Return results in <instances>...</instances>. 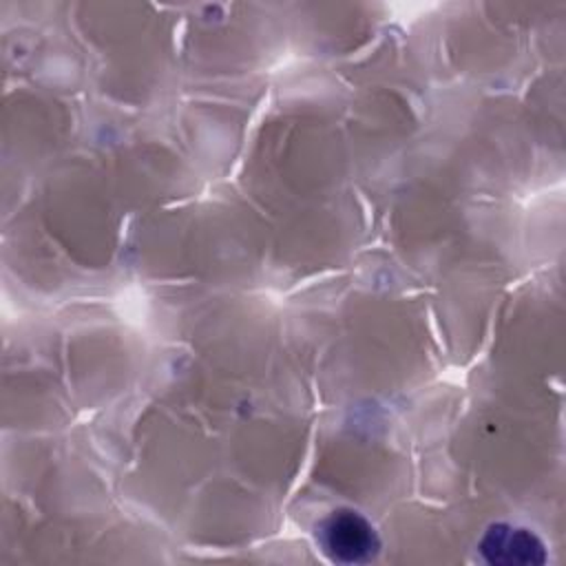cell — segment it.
I'll use <instances>...</instances> for the list:
<instances>
[{
    "mask_svg": "<svg viewBox=\"0 0 566 566\" xmlns=\"http://www.w3.org/2000/svg\"><path fill=\"white\" fill-rule=\"evenodd\" d=\"M323 551L336 562H367L376 555L380 542L374 526L356 511H334L318 528Z\"/></svg>",
    "mask_w": 566,
    "mask_h": 566,
    "instance_id": "1",
    "label": "cell"
},
{
    "mask_svg": "<svg viewBox=\"0 0 566 566\" xmlns=\"http://www.w3.org/2000/svg\"><path fill=\"white\" fill-rule=\"evenodd\" d=\"M480 553L491 564H542L546 559L537 535L509 524H493L480 544Z\"/></svg>",
    "mask_w": 566,
    "mask_h": 566,
    "instance_id": "2",
    "label": "cell"
}]
</instances>
